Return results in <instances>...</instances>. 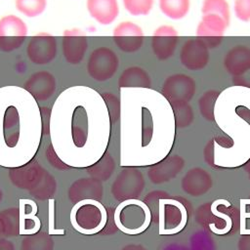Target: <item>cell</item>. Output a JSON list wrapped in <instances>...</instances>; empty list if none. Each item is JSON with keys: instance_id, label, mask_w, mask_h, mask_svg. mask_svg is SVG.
<instances>
[{"instance_id": "obj_1", "label": "cell", "mask_w": 250, "mask_h": 250, "mask_svg": "<svg viewBox=\"0 0 250 250\" xmlns=\"http://www.w3.org/2000/svg\"><path fill=\"white\" fill-rule=\"evenodd\" d=\"M9 177L16 187L27 189L37 199L51 198L57 191L56 179L34 160L24 166L10 169Z\"/></svg>"}, {"instance_id": "obj_2", "label": "cell", "mask_w": 250, "mask_h": 250, "mask_svg": "<svg viewBox=\"0 0 250 250\" xmlns=\"http://www.w3.org/2000/svg\"><path fill=\"white\" fill-rule=\"evenodd\" d=\"M115 226L124 233L137 235L144 232L151 222L148 206L142 200L128 199L121 201L114 211Z\"/></svg>"}, {"instance_id": "obj_3", "label": "cell", "mask_w": 250, "mask_h": 250, "mask_svg": "<svg viewBox=\"0 0 250 250\" xmlns=\"http://www.w3.org/2000/svg\"><path fill=\"white\" fill-rule=\"evenodd\" d=\"M76 204L72 214L74 228L85 234L101 231L107 221L104 206L98 200H85Z\"/></svg>"}, {"instance_id": "obj_4", "label": "cell", "mask_w": 250, "mask_h": 250, "mask_svg": "<svg viewBox=\"0 0 250 250\" xmlns=\"http://www.w3.org/2000/svg\"><path fill=\"white\" fill-rule=\"evenodd\" d=\"M188 222L186 206L171 197L161 198L158 203V229L161 235H172L182 231Z\"/></svg>"}, {"instance_id": "obj_5", "label": "cell", "mask_w": 250, "mask_h": 250, "mask_svg": "<svg viewBox=\"0 0 250 250\" xmlns=\"http://www.w3.org/2000/svg\"><path fill=\"white\" fill-rule=\"evenodd\" d=\"M119 66L116 53L107 47H98L92 51L87 62L89 76L98 82H104L113 77Z\"/></svg>"}, {"instance_id": "obj_6", "label": "cell", "mask_w": 250, "mask_h": 250, "mask_svg": "<svg viewBox=\"0 0 250 250\" xmlns=\"http://www.w3.org/2000/svg\"><path fill=\"white\" fill-rule=\"evenodd\" d=\"M145 180L142 172L133 167L123 169L111 185L112 196L118 201L138 198L144 188Z\"/></svg>"}, {"instance_id": "obj_7", "label": "cell", "mask_w": 250, "mask_h": 250, "mask_svg": "<svg viewBox=\"0 0 250 250\" xmlns=\"http://www.w3.org/2000/svg\"><path fill=\"white\" fill-rule=\"evenodd\" d=\"M161 94L171 105L188 104L195 94V81L188 74H172L164 80Z\"/></svg>"}, {"instance_id": "obj_8", "label": "cell", "mask_w": 250, "mask_h": 250, "mask_svg": "<svg viewBox=\"0 0 250 250\" xmlns=\"http://www.w3.org/2000/svg\"><path fill=\"white\" fill-rule=\"evenodd\" d=\"M25 22L15 15L4 16L0 19V50L12 52L19 49L27 35Z\"/></svg>"}, {"instance_id": "obj_9", "label": "cell", "mask_w": 250, "mask_h": 250, "mask_svg": "<svg viewBox=\"0 0 250 250\" xmlns=\"http://www.w3.org/2000/svg\"><path fill=\"white\" fill-rule=\"evenodd\" d=\"M58 43L55 36L41 32L31 37L26 47L29 61L37 65L48 64L57 57Z\"/></svg>"}, {"instance_id": "obj_10", "label": "cell", "mask_w": 250, "mask_h": 250, "mask_svg": "<svg viewBox=\"0 0 250 250\" xmlns=\"http://www.w3.org/2000/svg\"><path fill=\"white\" fill-rule=\"evenodd\" d=\"M209 48L199 38L187 40L180 51V62L188 70L203 69L209 62Z\"/></svg>"}, {"instance_id": "obj_11", "label": "cell", "mask_w": 250, "mask_h": 250, "mask_svg": "<svg viewBox=\"0 0 250 250\" xmlns=\"http://www.w3.org/2000/svg\"><path fill=\"white\" fill-rule=\"evenodd\" d=\"M116 46L125 53H134L141 49L144 43L143 29L132 21H122L115 26L112 32Z\"/></svg>"}, {"instance_id": "obj_12", "label": "cell", "mask_w": 250, "mask_h": 250, "mask_svg": "<svg viewBox=\"0 0 250 250\" xmlns=\"http://www.w3.org/2000/svg\"><path fill=\"white\" fill-rule=\"evenodd\" d=\"M227 22L217 15H202L196 27V37L201 39L208 48H217L223 41Z\"/></svg>"}, {"instance_id": "obj_13", "label": "cell", "mask_w": 250, "mask_h": 250, "mask_svg": "<svg viewBox=\"0 0 250 250\" xmlns=\"http://www.w3.org/2000/svg\"><path fill=\"white\" fill-rule=\"evenodd\" d=\"M178 42L179 34L176 28L167 24L160 25L151 36V49L158 60L165 61L174 55Z\"/></svg>"}, {"instance_id": "obj_14", "label": "cell", "mask_w": 250, "mask_h": 250, "mask_svg": "<svg viewBox=\"0 0 250 250\" xmlns=\"http://www.w3.org/2000/svg\"><path fill=\"white\" fill-rule=\"evenodd\" d=\"M62 54L69 64H79L87 52V36L79 29H68L63 32L62 42Z\"/></svg>"}, {"instance_id": "obj_15", "label": "cell", "mask_w": 250, "mask_h": 250, "mask_svg": "<svg viewBox=\"0 0 250 250\" xmlns=\"http://www.w3.org/2000/svg\"><path fill=\"white\" fill-rule=\"evenodd\" d=\"M23 88L38 102L49 100L55 93L57 81L47 70H39L31 74L23 84Z\"/></svg>"}, {"instance_id": "obj_16", "label": "cell", "mask_w": 250, "mask_h": 250, "mask_svg": "<svg viewBox=\"0 0 250 250\" xmlns=\"http://www.w3.org/2000/svg\"><path fill=\"white\" fill-rule=\"evenodd\" d=\"M103 197V185L94 178L76 180L68 188V198L72 203L85 200H100Z\"/></svg>"}, {"instance_id": "obj_17", "label": "cell", "mask_w": 250, "mask_h": 250, "mask_svg": "<svg viewBox=\"0 0 250 250\" xmlns=\"http://www.w3.org/2000/svg\"><path fill=\"white\" fill-rule=\"evenodd\" d=\"M212 184V178L206 170L194 167L183 177L181 188L188 195L201 196L210 190Z\"/></svg>"}, {"instance_id": "obj_18", "label": "cell", "mask_w": 250, "mask_h": 250, "mask_svg": "<svg viewBox=\"0 0 250 250\" xmlns=\"http://www.w3.org/2000/svg\"><path fill=\"white\" fill-rule=\"evenodd\" d=\"M185 160L179 155H171L151 166L147 171L148 179L153 184H162L174 179L184 168Z\"/></svg>"}, {"instance_id": "obj_19", "label": "cell", "mask_w": 250, "mask_h": 250, "mask_svg": "<svg viewBox=\"0 0 250 250\" xmlns=\"http://www.w3.org/2000/svg\"><path fill=\"white\" fill-rule=\"evenodd\" d=\"M224 66L232 77L244 73L250 68V48L246 45H235L224 58Z\"/></svg>"}, {"instance_id": "obj_20", "label": "cell", "mask_w": 250, "mask_h": 250, "mask_svg": "<svg viewBox=\"0 0 250 250\" xmlns=\"http://www.w3.org/2000/svg\"><path fill=\"white\" fill-rule=\"evenodd\" d=\"M86 6L90 16L103 25L112 23L119 14L117 0H87Z\"/></svg>"}, {"instance_id": "obj_21", "label": "cell", "mask_w": 250, "mask_h": 250, "mask_svg": "<svg viewBox=\"0 0 250 250\" xmlns=\"http://www.w3.org/2000/svg\"><path fill=\"white\" fill-rule=\"evenodd\" d=\"M120 88H149L151 79L146 69L141 66H129L123 70L118 78Z\"/></svg>"}, {"instance_id": "obj_22", "label": "cell", "mask_w": 250, "mask_h": 250, "mask_svg": "<svg viewBox=\"0 0 250 250\" xmlns=\"http://www.w3.org/2000/svg\"><path fill=\"white\" fill-rule=\"evenodd\" d=\"M20 233V210L11 207L0 211V236L10 237Z\"/></svg>"}, {"instance_id": "obj_23", "label": "cell", "mask_w": 250, "mask_h": 250, "mask_svg": "<svg viewBox=\"0 0 250 250\" xmlns=\"http://www.w3.org/2000/svg\"><path fill=\"white\" fill-rule=\"evenodd\" d=\"M190 7L189 0H159V9L164 16L172 20L185 18Z\"/></svg>"}, {"instance_id": "obj_24", "label": "cell", "mask_w": 250, "mask_h": 250, "mask_svg": "<svg viewBox=\"0 0 250 250\" xmlns=\"http://www.w3.org/2000/svg\"><path fill=\"white\" fill-rule=\"evenodd\" d=\"M114 168V159L109 153L105 152L98 162L87 168V172L91 178L99 181H106L111 176Z\"/></svg>"}, {"instance_id": "obj_25", "label": "cell", "mask_w": 250, "mask_h": 250, "mask_svg": "<svg viewBox=\"0 0 250 250\" xmlns=\"http://www.w3.org/2000/svg\"><path fill=\"white\" fill-rule=\"evenodd\" d=\"M54 241L46 232H37L22 238L21 250H53Z\"/></svg>"}, {"instance_id": "obj_26", "label": "cell", "mask_w": 250, "mask_h": 250, "mask_svg": "<svg viewBox=\"0 0 250 250\" xmlns=\"http://www.w3.org/2000/svg\"><path fill=\"white\" fill-rule=\"evenodd\" d=\"M220 96V91L211 89L202 94L198 100V107L201 115L208 121L215 120V104Z\"/></svg>"}, {"instance_id": "obj_27", "label": "cell", "mask_w": 250, "mask_h": 250, "mask_svg": "<svg viewBox=\"0 0 250 250\" xmlns=\"http://www.w3.org/2000/svg\"><path fill=\"white\" fill-rule=\"evenodd\" d=\"M201 13L202 15H217L224 19L228 25L229 24L230 12L227 0H203Z\"/></svg>"}, {"instance_id": "obj_28", "label": "cell", "mask_w": 250, "mask_h": 250, "mask_svg": "<svg viewBox=\"0 0 250 250\" xmlns=\"http://www.w3.org/2000/svg\"><path fill=\"white\" fill-rule=\"evenodd\" d=\"M15 6L23 16L27 18H35L45 11L47 0H16Z\"/></svg>"}, {"instance_id": "obj_29", "label": "cell", "mask_w": 250, "mask_h": 250, "mask_svg": "<svg viewBox=\"0 0 250 250\" xmlns=\"http://www.w3.org/2000/svg\"><path fill=\"white\" fill-rule=\"evenodd\" d=\"M175 123L178 128L189 126L193 121V110L188 104L172 105Z\"/></svg>"}, {"instance_id": "obj_30", "label": "cell", "mask_w": 250, "mask_h": 250, "mask_svg": "<svg viewBox=\"0 0 250 250\" xmlns=\"http://www.w3.org/2000/svg\"><path fill=\"white\" fill-rule=\"evenodd\" d=\"M125 10L132 16H146L153 7V0H122Z\"/></svg>"}, {"instance_id": "obj_31", "label": "cell", "mask_w": 250, "mask_h": 250, "mask_svg": "<svg viewBox=\"0 0 250 250\" xmlns=\"http://www.w3.org/2000/svg\"><path fill=\"white\" fill-rule=\"evenodd\" d=\"M107 108H108V112H109V116L111 119V122H115L119 119V114H120V104H119V100L116 96H114L111 93H103L102 94Z\"/></svg>"}, {"instance_id": "obj_32", "label": "cell", "mask_w": 250, "mask_h": 250, "mask_svg": "<svg viewBox=\"0 0 250 250\" xmlns=\"http://www.w3.org/2000/svg\"><path fill=\"white\" fill-rule=\"evenodd\" d=\"M233 10L238 20L242 21H250V0H234Z\"/></svg>"}, {"instance_id": "obj_33", "label": "cell", "mask_w": 250, "mask_h": 250, "mask_svg": "<svg viewBox=\"0 0 250 250\" xmlns=\"http://www.w3.org/2000/svg\"><path fill=\"white\" fill-rule=\"evenodd\" d=\"M46 157H47V159L49 160V162L51 163V165H52L53 167H55V168H58V169H60V170H65V169L68 168V167L57 156V154H56V152L54 151L52 146H50L47 148V150H46Z\"/></svg>"}, {"instance_id": "obj_34", "label": "cell", "mask_w": 250, "mask_h": 250, "mask_svg": "<svg viewBox=\"0 0 250 250\" xmlns=\"http://www.w3.org/2000/svg\"><path fill=\"white\" fill-rule=\"evenodd\" d=\"M232 82L236 86L246 87L250 89V68L246 70L244 73L232 77Z\"/></svg>"}, {"instance_id": "obj_35", "label": "cell", "mask_w": 250, "mask_h": 250, "mask_svg": "<svg viewBox=\"0 0 250 250\" xmlns=\"http://www.w3.org/2000/svg\"><path fill=\"white\" fill-rule=\"evenodd\" d=\"M238 250H250V234L242 235L237 243Z\"/></svg>"}, {"instance_id": "obj_36", "label": "cell", "mask_w": 250, "mask_h": 250, "mask_svg": "<svg viewBox=\"0 0 250 250\" xmlns=\"http://www.w3.org/2000/svg\"><path fill=\"white\" fill-rule=\"evenodd\" d=\"M213 141H210V143L205 147V160L208 161L211 165L213 163Z\"/></svg>"}, {"instance_id": "obj_37", "label": "cell", "mask_w": 250, "mask_h": 250, "mask_svg": "<svg viewBox=\"0 0 250 250\" xmlns=\"http://www.w3.org/2000/svg\"><path fill=\"white\" fill-rule=\"evenodd\" d=\"M236 112H237V114H239V116L241 118L247 120V122L250 124V110H248V108L240 106V107L236 108Z\"/></svg>"}, {"instance_id": "obj_38", "label": "cell", "mask_w": 250, "mask_h": 250, "mask_svg": "<svg viewBox=\"0 0 250 250\" xmlns=\"http://www.w3.org/2000/svg\"><path fill=\"white\" fill-rule=\"evenodd\" d=\"M215 140H216V142H217V143H219L221 146H226V147L230 146L232 145V141H231V139H229V137L217 136V137L215 138Z\"/></svg>"}, {"instance_id": "obj_39", "label": "cell", "mask_w": 250, "mask_h": 250, "mask_svg": "<svg viewBox=\"0 0 250 250\" xmlns=\"http://www.w3.org/2000/svg\"><path fill=\"white\" fill-rule=\"evenodd\" d=\"M0 250H15V246L10 240L0 238Z\"/></svg>"}, {"instance_id": "obj_40", "label": "cell", "mask_w": 250, "mask_h": 250, "mask_svg": "<svg viewBox=\"0 0 250 250\" xmlns=\"http://www.w3.org/2000/svg\"><path fill=\"white\" fill-rule=\"evenodd\" d=\"M122 250H146V249L141 245H128L124 247Z\"/></svg>"}, {"instance_id": "obj_41", "label": "cell", "mask_w": 250, "mask_h": 250, "mask_svg": "<svg viewBox=\"0 0 250 250\" xmlns=\"http://www.w3.org/2000/svg\"><path fill=\"white\" fill-rule=\"evenodd\" d=\"M245 169H246V171L250 174V160L246 163V166H245Z\"/></svg>"}, {"instance_id": "obj_42", "label": "cell", "mask_w": 250, "mask_h": 250, "mask_svg": "<svg viewBox=\"0 0 250 250\" xmlns=\"http://www.w3.org/2000/svg\"><path fill=\"white\" fill-rule=\"evenodd\" d=\"M2 198H3V193H2V190L0 188V202L2 201Z\"/></svg>"}, {"instance_id": "obj_43", "label": "cell", "mask_w": 250, "mask_h": 250, "mask_svg": "<svg viewBox=\"0 0 250 250\" xmlns=\"http://www.w3.org/2000/svg\"><path fill=\"white\" fill-rule=\"evenodd\" d=\"M249 178H250V174H249Z\"/></svg>"}]
</instances>
